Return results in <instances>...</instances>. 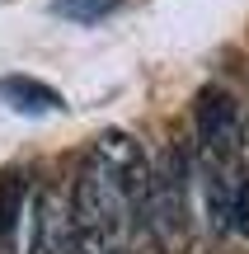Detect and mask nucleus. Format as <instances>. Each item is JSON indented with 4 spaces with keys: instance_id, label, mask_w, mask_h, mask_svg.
<instances>
[{
    "instance_id": "1",
    "label": "nucleus",
    "mask_w": 249,
    "mask_h": 254,
    "mask_svg": "<svg viewBox=\"0 0 249 254\" xmlns=\"http://www.w3.org/2000/svg\"><path fill=\"white\" fill-rule=\"evenodd\" d=\"M188 165L179 151H165L146 174V189L137 198V217L146 221V236L165 254H179L188 240Z\"/></svg>"
},
{
    "instance_id": "2",
    "label": "nucleus",
    "mask_w": 249,
    "mask_h": 254,
    "mask_svg": "<svg viewBox=\"0 0 249 254\" xmlns=\"http://www.w3.org/2000/svg\"><path fill=\"white\" fill-rule=\"evenodd\" d=\"M193 127H198V155L202 170H231L235 155L245 151V127H240V109L221 85H207L193 104Z\"/></svg>"
},
{
    "instance_id": "3",
    "label": "nucleus",
    "mask_w": 249,
    "mask_h": 254,
    "mask_svg": "<svg viewBox=\"0 0 249 254\" xmlns=\"http://www.w3.org/2000/svg\"><path fill=\"white\" fill-rule=\"evenodd\" d=\"M24 254H80L75 245V207L61 189H38L28 212Z\"/></svg>"
},
{
    "instance_id": "4",
    "label": "nucleus",
    "mask_w": 249,
    "mask_h": 254,
    "mask_svg": "<svg viewBox=\"0 0 249 254\" xmlns=\"http://www.w3.org/2000/svg\"><path fill=\"white\" fill-rule=\"evenodd\" d=\"M33 179L19 170H9L0 179V250L5 254H24V236H28V212H33Z\"/></svg>"
},
{
    "instance_id": "5",
    "label": "nucleus",
    "mask_w": 249,
    "mask_h": 254,
    "mask_svg": "<svg viewBox=\"0 0 249 254\" xmlns=\"http://www.w3.org/2000/svg\"><path fill=\"white\" fill-rule=\"evenodd\" d=\"M0 99L19 113H56L61 109V94L43 80H28V75H5L0 80Z\"/></svg>"
},
{
    "instance_id": "6",
    "label": "nucleus",
    "mask_w": 249,
    "mask_h": 254,
    "mask_svg": "<svg viewBox=\"0 0 249 254\" xmlns=\"http://www.w3.org/2000/svg\"><path fill=\"white\" fill-rule=\"evenodd\" d=\"M52 9H56L61 19H75V24H94V19L113 14V9H118V0H56Z\"/></svg>"
},
{
    "instance_id": "7",
    "label": "nucleus",
    "mask_w": 249,
    "mask_h": 254,
    "mask_svg": "<svg viewBox=\"0 0 249 254\" xmlns=\"http://www.w3.org/2000/svg\"><path fill=\"white\" fill-rule=\"evenodd\" d=\"M231 226L249 236V179H235V193H231Z\"/></svg>"
}]
</instances>
